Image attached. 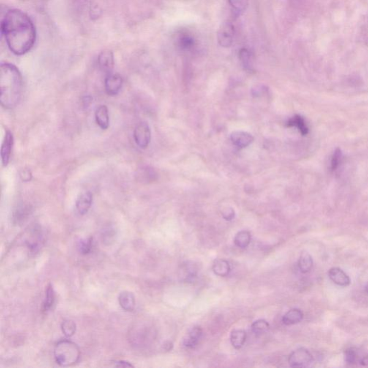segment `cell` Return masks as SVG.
I'll return each mask as SVG.
<instances>
[{
  "mask_svg": "<svg viewBox=\"0 0 368 368\" xmlns=\"http://www.w3.org/2000/svg\"><path fill=\"white\" fill-rule=\"evenodd\" d=\"M1 34L9 50L17 56L29 52L34 45L36 31L29 17L19 9H11L1 20Z\"/></svg>",
  "mask_w": 368,
  "mask_h": 368,
  "instance_id": "6da1fadb",
  "label": "cell"
},
{
  "mask_svg": "<svg viewBox=\"0 0 368 368\" xmlns=\"http://www.w3.org/2000/svg\"><path fill=\"white\" fill-rule=\"evenodd\" d=\"M23 77L15 65L4 63L0 66V102L5 109H13L20 102Z\"/></svg>",
  "mask_w": 368,
  "mask_h": 368,
  "instance_id": "7a4b0ae2",
  "label": "cell"
},
{
  "mask_svg": "<svg viewBox=\"0 0 368 368\" xmlns=\"http://www.w3.org/2000/svg\"><path fill=\"white\" fill-rule=\"evenodd\" d=\"M54 357L57 364L59 366L64 367L72 366L80 360V348L72 341L61 340L55 347Z\"/></svg>",
  "mask_w": 368,
  "mask_h": 368,
  "instance_id": "3957f363",
  "label": "cell"
},
{
  "mask_svg": "<svg viewBox=\"0 0 368 368\" xmlns=\"http://www.w3.org/2000/svg\"><path fill=\"white\" fill-rule=\"evenodd\" d=\"M313 356L306 349L299 348L290 354L288 363L293 368L309 367L313 363Z\"/></svg>",
  "mask_w": 368,
  "mask_h": 368,
  "instance_id": "277c9868",
  "label": "cell"
},
{
  "mask_svg": "<svg viewBox=\"0 0 368 368\" xmlns=\"http://www.w3.org/2000/svg\"><path fill=\"white\" fill-rule=\"evenodd\" d=\"M134 140L137 146L142 149L148 148L151 140V131L148 123L141 122L135 127L133 132Z\"/></svg>",
  "mask_w": 368,
  "mask_h": 368,
  "instance_id": "5b68a950",
  "label": "cell"
},
{
  "mask_svg": "<svg viewBox=\"0 0 368 368\" xmlns=\"http://www.w3.org/2000/svg\"><path fill=\"white\" fill-rule=\"evenodd\" d=\"M235 36V26L230 22H225L219 27L217 31V42L220 46L229 48L233 42Z\"/></svg>",
  "mask_w": 368,
  "mask_h": 368,
  "instance_id": "8992f818",
  "label": "cell"
},
{
  "mask_svg": "<svg viewBox=\"0 0 368 368\" xmlns=\"http://www.w3.org/2000/svg\"><path fill=\"white\" fill-rule=\"evenodd\" d=\"M123 80L119 74H110L107 75L104 81V88L106 93L109 96H116L119 94L122 86H123Z\"/></svg>",
  "mask_w": 368,
  "mask_h": 368,
  "instance_id": "52a82bcc",
  "label": "cell"
},
{
  "mask_svg": "<svg viewBox=\"0 0 368 368\" xmlns=\"http://www.w3.org/2000/svg\"><path fill=\"white\" fill-rule=\"evenodd\" d=\"M13 144V135L10 131L7 130L2 144H1V152H0L1 153L0 154H1V163L4 166H7L8 165Z\"/></svg>",
  "mask_w": 368,
  "mask_h": 368,
  "instance_id": "ba28073f",
  "label": "cell"
},
{
  "mask_svg": "<svg viewBox=\"0 0 368 368\" xmlns=\"http://www.w3.org/2000/svg\"><path fill=\"white\" fill-rule=\"evenodd\" d=\"M98 64H99V69L104 74L107 75L112 74L115 61H114L113 53L111 50H104L101 52L98 57Z\"/></svg>",
  "mask_w": 368,
  "mask_h": 368,
  "instance_id": "9c48e42d",
  "label": "cell"
},
{
  "mask_svg": "<svg viewBox=\"0 0 368 368\" xmlns=\"http://www.w3.org/2000/svg\"><path fill=\"white\" fill-rule=\"evenodd\" d=\"M230 138L232 143L239 148L249 146L254 140V137L251 134L243 131H235L232 132Z\"/></svg>",
  "mask_w": 368,
  "mask_h": 368,
  "instance_id": "30bf717a",
  "label": "cell"
},
{
  "mask_svg": "<svg viewBox=\"0 0 368 368\" xmlns=\"http://www.w3.org/2000/svg\"><path fill=\"white\" fill-rule=\"evenodd\" d=\"M93 202V195L90 192L82 193L76 202V208L80 215H84L91 208Z\"/></svg>",
  "mask_w": 368,
  "mask_h": 368,
  "instance_id": "8fae6325",
  "label": "cell"
},
{
  "mask_svg": "<svg viewBox=\"0 0 368 368\" xmlns=\"http://www.w3.org/2000/svg\"><path fill=\"white\" fill-rule=\"evenodd\" d=\"M328 278L334 284L339 286H348L350 284V279L347 273L339 268H332L328 271Z\"/></svg>",
  "mask_w": 368,
  "mask_h": 368,
  "instance_id": "7c38bea8",
  "label": "cell"
},
{
  "mask_svg": "<svg viewBox=\"0 0 368 368\" xmlns=\"http://www.w3.org/2000/svg\"><path fill=\"white\" fill-rule=\"evenodd\" d=\"M95 120L96 124L101 129H108L110 126V115L107 106L100 105L96 108Z\"/></svg>",
  "mask_w": 368,
  "mask_h": 368,
  "instance_id": "4fadbf2b",
  "label": "cell"
},
{
  "mask_svg": "<svg viewBox=\"0 0 368 368\" xmlns=\"http://www.w3.org/2000/svg\"><path fill=\"white\" fill-rule=\"evenodd\" d=\"M202 336V329L200 327H194L189 330L188 334L185 336L183 344L188 348H194L198 344Z\"/></svg>",
  "mask_w": 368,
  "mask_h": 368,
  "instance_id": "5bb4252c",
  "label": "cell"
},
{
  "mask_svg": "<svg viewBox=\"0 0 368 368\" xmlns=\"http://www.w3.org/2000/svg\"><path fill=\"white\" fill-rule=\"evenodd\" d=\"M121 307L127 312H132L135 308V297L129 291H123L119 296Z\"/></svg>",
  "mask_w": 368,
  "mask_h": 368,
  "instance_id": "9a60e30c",
  "label": "cell"
},
{
  "mask_svg": "<svg viewBox=\"0 0 368 368\" xmlns=\"http://www.w3.org/2000/svg\"><path fill=\"white\" fill-rule=\"evenodd\" d=\"M304 318V314L300 309H293L288 311L283 317V323L285 325H293L299 323Z\"/></svg>",
  "mask_w": 368,
  "mask_h": 368,
  "instance_id": "2e32d148",
  "label": "cell"
},
{
  "mask_svg": "<svg viewBox=\"0 0 368 368\" xmlns=\"http://www.w3.org/2000/svg\"><path fill=\"white\" fill-rule=\"evenodd\" d=\"M287 126L289 127H296L302 135H306L309 133L307 124L305 122L304 118L301 115H296L290 118L287 123Z\"/></svg>",
  "mask_w": 368,
  "mask_h": 368,
  "instance_id": "e0dca14e",
  "label": "cell"
},
{
  "mask_svg": "<svg viewBox=\"0 0 368 368\" xmlns=\"http://www.w3.org/2000/svg\"><path fill=\"white\" fill-rule=\"evenodd\" d=\"M298 264V268L301 273H309L312 270L314 264L312 255L309 252L304 251L300 255Z\"/></svg>",
  "mask_w": 368,
  "mask_h": 368,
  "instance_id": "ac0fdd59",
  "label": "cell"
},
{
  "mask_svg": "<svg viewBox=\"0 0 368 368\" xmlns=\"http://www.w3.org/2000/svg\"><path fill=\"white\" fill-rule=\"evenodd\" d=\"M212 270L216 276L225 277L230 272V263L224 259H218L214 261Z\"/></svg>",
  "mask_w": 368,
  "mask_h": 368,
  "instance_id": "d6986e66",
  "label": "cell"
},
{
  "mask_svg": "<svg viewBox=\"0 0 368 368\" xmlns=\"http://www.w3.org/2000/svg\"><path fill=\"white\" fill-rule=\"evenodd\" d=\"M246 337H247V334H246L244 330H233L232 331L231 336H230L232 345L235 349L241 348L245 342Z\"/></svg>",
  "mask_w": 368,
  "mask_h": 368,
  "instance_id": "ffe728a7",
  "label": "cell"
},
{
  "mask_svg": "<svg viewBox=\"0 0 368 368\" xmlns=\"http://www.w3.org/2000/svg\"><path fill=\"white\" fill-rule=\"evenodd\" d=\"M196 41L190 35H181L177 40V45L182 50H191L195 46Z\"/></svg>",
  "mask_w": 368,
  "mask_h": 368,
  "instance_id": "44dd1931",
  "label": "cell"
},
{
  "mask_svg": "<svg viewBox=\"0 0 368 368\" xmlns=\"http://www.w3.org/2000/svg\"><path fill=\"white\" fill-rule=\"evenodd\" d=\"M239 58L245 70L251 72L252 70V53L248 49L243 48L239 52Z\"/></svg>",
  "mask_w": 368,
  "mask_h": 368,
  "instance_id": "7402d4cb",
  "label": "cell"
},
{
  "mask_svg": "<svg viewBox=\"0 0 368 368\" xmlns=\"http://www.w3.org/2000/svg\"><path fill=\"white\" fill-rule=\"evenodd\" d=\"M251 241V235L249 232L241 231L235 235L234 243L240 248H245L249 245Z\"/></svg>",
  "mask_w": 368,
  "mask_h": 368,
  "instance_id": "603a6c76",
  "label": "cell"
},
{
  "mask_svg": "<svg viewBox=\"0 0 368 368\" xmlns=\"http://www.w3.org/2000/svg\"><path fill=\"white\" fill-rule=\"evenodd\" d=\"M55 300H56V294H55L54 289L51 284H49L45 290V301L42 305L43 311L47 312L49 309H51L52 306L54 304Z\"/></svg>",
  "mask_w": 368,
  "mask_h": 368,
  "instance_id": "cb8c5ba5",
  "label": "cell"
},
{
  "mask_svg": "<svg viewBox=\"0 0 368 368\" xmlns=\"http://www.w3.org/2000/svg\"><path fill=\"white\" fill-rule=\"evenodd\" d=\"M342 161H343V153H342L340 148H336L334 153H333L332 157H331V171H336L338 168L340 166L341 164H342Z\"/></svg>",
  "mask_w": 368,
  "mask_h": 368,
  "instance_id": "d4e9b609",
  "label": "cell"
},
{
  "mask_svg": "<svg viewBox=\"0 0 368 368\" xmlns=\"http://www.w3.org/2000/svg\"><path fill=\"white\" fill-rule=\"evenodd\" d=\"M61 329L64 335L67 337H71L76 333L77 325L75 322L72 320H65L61 325Z\"/></svg>",
  "mask_w": 368,
  "mask_h": 368,
  "instance_id": "484cf974",
  "label": "cell"
},
{
  "mask_svg": "<svg viewBox=\"0 0 368 368\" xmlns=\"http://www.w3.org/2000/svg\"><path fill=\"white\" fill-rule=\"evenodd\" d=\"M228 2L234 11L240 15L247 9L249 0H228Z\"/></svg>",
  "mask_w": 368,
  "mask_h": 368,
  "instance_id": "4316f807",
  "label": "cell"
},
{
  "mask_svg": "<svg viewBox=\"0 0 368 368\" xmlns=\"http://www.w3.org/2000/svg\"><path fill=\"white\" fill-rule=\"evenodd\" d=\"M269 324L263 320H257L252 325V331L255 334H264L269 329Z\"/></svg>",
  "mask_w": 368,
  "mask_h": 368,
  "instance_id": "83f0119b",
  "label": "cell"
},
{
  "mask_svg": "<svg viewBox=\"0 0 368 368\" xmlns=\"http://www.w3.org/2000/svg\"><path fill=\"white\" fill-rule=\"evenodd\" d=\"M93 239L91 238L87 239L81 240L79 242L78 249L82 255H87L91 250Z\"/></svg>",
  "mask_w": 368,
  "mask_h": 368,
  "instance_id": "f1b7e54d",
  "label": "cell"
},
{
  "mask_svg": "<svg viewBox=\"0 0 368 368\" xmlns=\"http://www.w3.org/2000/svg\"><path fill=\"white\" fill-rule=\"evenodd\" d=\"M268 88L263 85H257V86H254L253 88L251 90L252 95L254 96H260L264 94L265 92L268 91Z\"/></svg>",
  "mask_w": 368,
  "mask_h": 368,
  "instance_id": "f546056e",
  "label": "cell"
},
{
  "mask_svg": "<svg viewBox=\"0 0 368 368\" xmlns=\"http://www.w3.org/2000/svg\"><path fill=\"white\" fill-rule=\"evenodd\" d=\"M222 216L225 220L231 221L235 218V210L232 208H227L223 210L222 212Z\"/></svg>",
  "mask_w": 368,
  "mask_h": 368,
  "instance_id": "4dcf8cb0",
  "label": "cell"
},
{
  "mask_svg": "<svg viewBox=\"0 0 368 368\" xmlns=\"http://www.w3.org/2000/svg\"><path fill=\"white\" fill-rule=\"evenodd\" d=\"M356 353L352 349L347 350L345 352V360L347 363H353L356 360Z\"/></svg>",
  "mask_w": 368,
  "mask_h": 368,
  "instance_id": "1f68e13d",
  "label": "cell"
},
{
  "mask_svg": "<svg viewBox=\"0 0 368 368\" xmlns=\"http://www.w3.org/2000/svg\"><path fill=\"white\" fill-rule=\"evenodd\" d=\"M20 177L22 181H24V182H28V181L32 179V174H31V171L28 170V169L22 170L20 173Z\"/></svg>",
  "mask_w": 368,
  "mask_h": 368,
  "instance_id": "d6a6232c",
  "label": "cell"
},
{
  "mask_svg": "<svg viewBox=\"0 0 368 368\" xmlns=\"http://www.w3.org/2000/svg\"><path fill=\"white\" fill-rule=\"evenodd\" d=\"M115 366L116 367H123V368H127V367H133V366L132 365L129 364V363H127V362L125 361H118L116 362V364H115Z\"/></svg>",
  "mask_w": 368,
  "mask_h": 368,
  "instance_id": "836d02e7",
  "label": "cell"
},
{
  "mask_svg": "<svg viewBox=\"0 0 368 368\" xmlns=\"http://www.w3.org/2000/svg\"><path fill=\"white\" fill-rule=\"evenodd\" d=\"M172 347H173V344L170 342H165V344H164V348H165V350H166V351H170V350H171Z\"/></svg>",
  "mask_w": 368,
  "mask_h": 368,
  "instance_id": "e575fe53",
  "label": "cell"
},
{
  "mask_svg": "<svg viewBox=\"0 0 368 368\" xmlns=\"http://www.w3.org/2000/svg\"><path fill=\"white\" fill-rule=\"evenodd\" d=\"M86 1H87V0H75V2L80 6H82L86 4Z\"/></svg>",
  "mask_w": 368,
  "mask_h": 368,
  "instance_id": "d590c367",
  "label": "cell"
},
{
  "mask_svg": "<svg viewBox=\"0 0 368 368\" xmlns=\"http://www.w3.org/2000/svg\"><path fill=\"white\" fill-rule=\"evenodd\" d=\"M362 365H363V366H368V356L363 359V361H362Z\"/></svg>",
  "mask_w": 368,
  "mask_h": 368,
  "instance_id": "8d00e7d4",
  "label": "cell"
},
{
  "mask_svg": "<svg viewBox=\"0 0 368 368\" xmlns=\"http://www.w3.org/2000/svg\"><path fill=\"white\" fill-rule=\"evenodd\" d=\"M366 292H367V293H368V284H367V285H366Z\"/></svg>",
  "mask_w": 368,
  "mask_h": 368,
  "instance_id": "74e56055",
  "label": "cell"
}]
</instances>
